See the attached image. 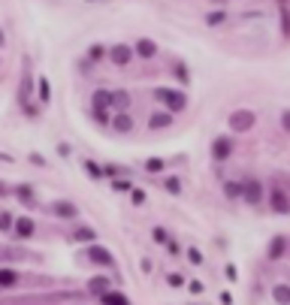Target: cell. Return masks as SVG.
I'll use <instances>...</instances> for the list:
<instances>
[{
    "instance_id": "ac0fdd59",
    "label": "cell",
    "mask_w": 290,
    "mask_h": 305,
    "mask_svg": "<svg viewBox=\"0 0 290 305\" xmlns=\"http://www.w3.org/2000/svg\"><path fill=\"white\" fill-rule=\"evenodd\" d=\"M109 287H112V281H109V278H103V275L88 281V290H91V293H100V296H103V293H109Z\"/></svg>"
},
{
    "instance_id": "bcb514c9",
    "label": "cell",
    "mask_w": 290,
    "mask_h": 305,
    "mask_svg": "<svg viewBox=\"0 0 290 305\" xmlns=\"http://www.w3.org/2000/svg\"><path fill=\"white\" fill-rule=\"evenodd\" d=\"M0 194H3V181H0Z\"/></svg>"
},
{
    "instance_id": "836d02e7",
    "label": "cell",
    "mask_w": 290,
    "mask_h": 305,
    "mask_svg": "<svg viewBox=\"0 0 290 305\" xmlns=\"http://www.w3.org/2000/svg\"><path fill=\"white\" fill-rule=\"evenodd\" d=\"M224 18H227L224 12H209V18H206V21H209L212 27H218V24H224Z\"/></svg>"
},
{
    "instance_id": "7c38bea8",
    "label": "cell",
    "mask_w": 290,
    "mask_h": 305,
    "mask_svg": "<svg viewBox=\"0 0 290 305\" xmlns=\"http://www.w3.org/2000/svg\"><path fill=\"white\" fill-rule=\"evenodd\" d=\"M172 124V115L169 112H154L151 118H148V127L151 130H163V127H169Z\"/></svg>"
},
{
    "instance_id": "e575fe53",
    "label": "cell",
    "mask_w": 290,
    "mask_h": 305,
    "mask_svg": "<svg viewBox=\"0 0 290 305\" xmlns=\"http://www.w3.org/2000/svg\"><path fill=\"white\" fill-rule=\"evenodd\" d=\"M130 200H133V206H142V203H145V191L133 188V191H130Z\"/></svg>"
},
{
    "instance_id": "1f68e13d",
    "label": "cell",
    "mask_w": 290,
    "mask_h": 305,
    "mask_svg": "<svg viewBox=\"0 0 290 305\" xmlns=\"http://www.w3.org/2000/svg\"><path fill=\"white\" fill-rule=\"evenodd\" d=\"M166 191H169V194H182V181H179L176 175H169V178H166Z\"/></svg>"
},
{
    "instance_id": "ee69618b",
    "label": "cell",
    "mask_w": 290,
    "mask_h": 305,
    "mask_svg": "<svg viewBox=\"0 0 290 305\" xmlns=\"http://www.w3.org/2000/svg\"><path fill=\"white\" fill-rule=\"evenodd\" d=\"M0 160H6V163H12V157H9V154H3V151H0Z\"/></svg>"
},
{
    "instance_id": "30bf717a",
    "label": "cell",
    "mask_w": 290,
    "mask_h": 305,
    "mask_svg": "<svg viewBox=\"0 0 290 305\" xmlns=\"http://www.w3.org/2000/svg\"><path fill=\"white\" fill-rule=\"evenodd\" d=\"M133 54H139V57H154V54H157V42L142 36V39L133 45Z\"/></svg>"
},
{
    "instance_id": "4dcf8cb0",
    "label": "cell",
    "mask_w": 290,
    "mask_h": 305,
    "mask_svg": "<svg viewBox=\"0 0 290 305\" xmlns=\"http://www.w3.org/2000/svg\"><path fill=\"white\" fill-rule=\"evenodd\" d=\"M121 172H127V169H124V166H115V163H106V166H103V175H112V178H115V175H121Z\"/></svg>"
},
{
    "instance_id": "d6a6232c",
    "label": "cell",
    "mask_w": 290,
    "mask_h": 305,
    "mask_svg": "<svg viewBox=\"0 0 290 305\" xmlns=\"http://www.w3.org/2000/svg\"><path fill=\"white\" fill-rule=\"evenodd\" d=\"M281 30H284V36H290V12H287V6H281Z\"/></svg>"
},
{
    "instance_id": "3957f363",
    "label": "cell",
    "mask_w": 290,
    "mask_h": 305,
    "mask_svg": "<svg viewBox=\"0 0 290 305\" xmlns=\"http://www.w3.org/2000/svg\"><path fill=\"white\" fill-rule=\"evenodd\" d=\"M48 212H51L54 218H61V221H73V218H79V206L70 203V200H54V203H48Z\"/></svg>"
},
{
    "instance_id": "44dd1931",
    "label": "cell",
    "mask_w": 290,
    "mask_h": 305,
    "mask_svg": "<svg viewBox=\"0 0 290 305\" xmlns=\"http://www.w3.org/2000/svg\"><path fill=\"white\" fill-rule=\"evenodd\" d=\"M272 299L278 305H290V287L287 284H275L272 287Z\"/></svg>"
},
{
    "instance_id": "d4e9b609",
    "label": "cell",
    "mask_w": 290,
    "mask_h": 305,
    "mask_svg": "<svg viewBox=\"0 0 290 305\" xmlns=\"http://www.w3.org/2000/svg\"><path fill=\"white\" fill-rule=\"evenodd\" d=\"M224 194H227L230 200H236V197H242V188H239V181H227V185H224Z\"/></svg>"
},
{
    "instance_id": "f1b7e54d",
    "label": "cell",
    "mask_w": 290,
    "mask_h": 305,
    "mask_svg": "<svg viewBox=\"0 0 290 305\" xmlns=\"http://www.w3.org/2000/svg\"><path fill=\"white\" fill-rule=\"evenodd\" d=\"M145 169H148V172H160V169H163V160H160V157H148V160H145Z\"/></svg>"
},
{
    "instance_id": "8d00e7d4",
    "label": "cell",
    "mask_w": 290,
    "mask_h": 305,
    "mask_svg": "<svg viewBox=\"0 0 290 305\" xmlns=\"http://www.w3.org/2000/svg\"><path fill=\"white\" fill-rule=\"evenodd\" d=\"M176 79L179 82H188V67L185 64H176Z\"/></svg>"
},
{
    "instance_id": "52a82bcc",
    "label": "cell",
    "mask_w": 290,
    "mask_h": 305,
    "mask_svg": "<svg viewBox=\"0 0 290 305\" xmlns=\"http://www.w3.org/2000/svg\"><path fill=\"white\" fill-rule=\"evenodd\" d=\"M233 154V139L230 136H218L215 142H212V157L215 160H227Z\"/></svg>"
},
{
    "instance_id": "5b68a950",
    "label": "cell",
    "mask_w": 290,
    "mask_h": 305,
    "mask_svg": "<svg viewBox=\"0 0 290 305\" xmlns=\"http://www.w3.org/2000/svg\"><path fill=\"white\" fill-rule=\"evenodd\" d=\"M88 257H91V260H94L97 266H106V269H112V266H115V257H112V254H109V251H106V248H103L100 242L88 245Z\"/></svg>"
},
{
    "instance_id": "7dc6e473",
    "label": "cell",
    "mask_w": 290,
    "mask_h": 305,
    "mask_svg": "<svg viewBox=\"0 0 290 305\" xmlns=\"http://www.w3.org/2000/svg\"><path fill=\"white\" fill-rule=\"evenodd\" d=\"M287 245H290V242H287Z\"/></svg>"
},
{
    "instance_id": "484cf974",
    "label": "cell",
    "mask_w": 290,
    "mask_h": 305,
    "mask_svg": "<svg viewBox=\"0 0 290 305\" xmlns=\"http://www.w3.org/2000/svg\"><path fill=\"white\" fill-rule=\"evenodd\" d=\"M151 239H154L157 245H169V236H166L163 227H154V230H151Z\"/></svg>"
},
{
    "instance_id": "9c48e42d",
    "label": "cell",
    "mask_w": 290,
    "mask_h": 305,
    "mask_svg": "<svg viewBox=\"0 0 290 305\" xmlns=\"http://www.w3.org/2000/svg\"><path fill=\"white\" fill-rule=\"evenodd\" d=\"M12 230H15V236L18 239H30L33 236V230H36V224H33V218H15V224H12Z\"/></svg>"
},
{
    "instance_id": "277c9868",
    "label": "cell",
    "mask_w": 290,
    "mask_h": 305,
    "mask_svg": "<svg viewBox=\"0 0 290 305\" xmlns=\"http://www.w3.org/2000/svg\"><path fill=\"white\" fill-rule=\"evenodd\" d=\"M239 188H242V197H245V203L257 206V203L263 200V185H260L257 178H245V181H239Z\"/></svg>"
},
{
    "instance_id": "f35d334b",
    "label": "cell",
    "mask_w": 290,
    "mask_h": 305,
    "mask_svg": "<svg viewBox=\"0 0 290 305\" xmlns=\"http://www.w3.org/2000/svg\"><path fill=\"white\" fill-rule=\"evenodd\" d=\"M21 106H24V112H27V115H30V118H36V115H39V109H36V106H33V103H21Z\"/></svg>"
},
{
    "instance_id": "9a60e30c",
    "label": "cell",
    "mask_w": 290,
    "mask_h": 305,
    "mask_svg": "<svg viewBox=\"0 0 290 305\" xmlns=\"http://www.w3.org/2000/svg\"><path fill=\"white\" fill-rule=\"evenodd\" d=\"M130 106V94L127 91H112V109L115 112H127Z\"/></svg>"
},
{
    "instance_id": "f546056e",
    "label": "cell",
    "mask_w": 290,
    "mask_h": 305,
    "mask_svg": "<svg viewBox=\"0 0 290 305\" xmlns=\"http://www.w3.org/2000/svg\"><path fill=\"white\" fill-rule=\"evenodd\" d=\"M112 188H115V191H121V194H130V191H133V185H130L127 178H115V181H112Z\"/></svg>"
},
{
    "instance_id": "60d3db41",
    "label": "cell",
    "mask_w": 290,
    "mask_h": 305,
    "mask_svg": "<svg viewBox=\"0 0 290 305\" xmlns=\"http://www.w3.org/2000/svg\"><path fill=\"white\" fill-rule=\"evenodd\" d=\"M57 154H61V157H70V145H67V142H61V145H57Z\"/></svg>"
},
{
    "instance_id": "8992f818",
    "label": "cell",
    "mask_w": 290,
    "mask_h": 305,
    "mask_svg": "<svg viewBox=\"0 0 290 305\" xmlns=\"http://www.w3.org/2000/svg\"><path fill=\"white\" fill-rule=\"evenodd\" d=\"M269 209H272L275 215H290V197L281 188H275V191L269 194Z\"/></svg>"
},
{
    "instance_id": "4316f807",
    "label": "cell",
    "mask_w": 290,
    "mask_h": 305,
    "mask_svg": "<svg viewBox=\"0 0 290 305\" xmlns=\"http://www.w3.org/2000/svg\"><path fill=\"white\" fill-rule=\"evenodd\" d=\"M12 224H15V218H12V212H0V233H6V230H12Z\"/></svg>"
},
{
    "instance_id": "2e32d148",
    "label": "cell",
    "mask_w": 290,
    "mask_h": 305,
    "mask_svg": "<svg viewBox=\"0 0 290 305\" xmlns=\"http://www.w3.org/2000/svg\"><path fill=\"white\" fill-rule=\"evenodd\" d=\"M109 106H112V91H106V88L94 91V109H109Z\"/></svg>"
},
{
    "instance_id": "4fadbf2b",
    "label": "cell",
    "mask_w": 290,
    "mask_h": 305,
    "mask_svg": "<svg viewBox=\"0 0 290 305\" xmlns=\"http://www.w3.org/2000/svg\"><path fill=\"white\" fill-rule=\"evenodd\" d=\"M15 284H18V272L0 266V290H9V287H15Z\"/></svg>"
},
{
    "instance_id": "f6af8a7d",
    "label": "cell",
    "mask_w": 290,
    "mask_h": 305,
    "mask_svg": "<svg viewBox=\"0 0 290 305\" xmlns=\"http://www.w3.org/2000/svg\"><path fill=\"white\" fill-rule=\"evenodd\" d=\"M0 45H3V30H0Z\"/></svg>"
},
{
    "instance_id": "d6986e66",
    "label": "cell",
    "mask_w": 290,
    "mask_h": 305,
    "mask_svg": "<svg viewBox=\"0 0 290 305\" xmlns=\"http://www.w3.org/2000/svg\"><path fill=\"white\" fill-rule=\"evenodd\" d=\"M73 242H97V233L91 230V227H79V230H73Z\"/></svg>"
},
{
    "instance_id": "6da1fadb",
    "label": "cell",
    "mask_w": 290,
    "mask_h": 305,
    "mask_svg": "<svg viewBox=\"0 0 290 305\" xmlns=\"http://www.w3.org/2000/svg\"><path fill=\"white\" fill-rule=\"evenodd\" d=\"M154 97L166 106L169 115H176V112H182V109L188 106V94H185V91H176V88H157Z\"/></svg>"
},
{
    "instance_id": "603a6c76",
    "label": "cell",
    "mask_w": 290,
    "mask_h": 305,
    "mask_svg": "<svg viewBox=\"0 0 290 305\" xmlns=\"http://www.w3.org/2000/svg\"><path fill=\"white\" fill-rule=\"evenodd\" d=\"M82 169H85L88 178H103V166L94 163V160H82Z\"/></svg>"
},
{
    "instance_id": "5bb4252c",
    "label": "cell",
    "mask_w": 290,
    "mask_h": 305,
    "mask_svg": "<svg viewBox=\"0 0 290 305\" xmlns=\"http://www.w3.org/2000/svg\"><path fill=\"white\" fill-rule=\"evenodd\" d=\"M36 100H39V103H48V100H51V85H48L45 76L36 79Z\"/></svg>"
},
{
    "instance_id": "ab89813d",
    "label": "cell",
    "mask_w": 290,
    "mask_h": 305,
    "mask_svg": "<svg viewBox=\"0 0 290 305\" xmlns=\"http://www.w3.org/2000/svg\"><path fill=\"white\" fill-rule=\"evenodd\" d=\"M188 290H191L194 296H200V293H203V284H200V281H191V284H188Z\"/></svg>"
},
{
    "instance_id": "b9f144b4",
    "label": "cell",
    "mask_w": 290,
    "mask_h": 305,
    "mask_svg": "<svg viewBox=\"0 0 290 305\" xmlns=\"http://www.w3.org/2000/svg\"><path fill=\"white\" fill-rule=\"evenodd\" d=\"M281 124H284V130H290V109L281 112Z\"/></svg>"
},
{
    "instance_id": "74e56055",
    "label": "cell",
    "mask_w": 290,
    "mask_h": 305,
    "mask_svg": "<svg viewBox=\"0 0 290 305\" xmlns=\"http://www.w3.org/2000/svg\"><path fill=\"white\" fill-rule=\"evenodd\" d=\"M166 281H169L172 287H182V284H185V278H182V275H176V272H172V275H166Z\"/></svg>"
},
{
    "instance_id": "ffe728a7",
    "label": "cell",
    "mask_w": 290,
    "mask_h": 305,
    "mask_svg": "<svg viewBox=\"0 0 290 305\" xmlns=\"http://www.w3.org/2000/svg\"><path fill=\"white\" fill-rule=\"evenodd\" d=\"M100 302H103V305H130V302H127V296H124V293H118V290L103 293V296H100Z\"/></svg>"
},
{
    "instance_id": "7a4b0ae2",
    "label": "cell",
    "mask_w": 290,
    "mask_h": 305,
    "mask_svg": "<svg viewBox=\"0 0 290 305\" xmlns=\"http://www.w3.org/2000/svg\"><path fill=\"white\" fill-rule=\"evenodd\" d=\"M254 121H257V115H254L251 109H236V112L230 115V130L245 133V130H251V127H254Z\"/></svg>"
},
{
    "instance_id": "d590c367",
    "label": "cell",
    "mask_w": 290,
    "mask_h": 305,
    "mask_svg": "<svg viewBox=\"0 0 290 305\" xmlns=\"http://www.w3.org/2000/svg\"><path fill=\"white\" fill-rule=\"evenodd\" d=\"M188 260H191L194 266H200V263H203V254H200L197 248H188Z\"/></svg>"
},
{
    "instance_id": "e0dca14e",
    "label": "cell",
    "mask_w": 290,
    "mask_h": 305,
    "mask_svg": "<svg viewBox=\"0 0 290 305\" xmlns=\"http://www.w3.org/2000/svg\"><path fill=\"white\" fill-rule=\"evenodd\" d=\"M284 248H287V239H284V236H275L272 245H269V254H266V257H269V260H278V257L284 254Z\"/></svg>"
},
{
    "instance_id": "7bdbcfd3",
    "label": "cell",
    "mask_w": 290,
    "mask_h": 305,
    "mask_svg": "<svg viewBox=\"0 0 290 305\" xmlns=\"http://www.w3.org/2000/svg\"><path fill=\"white\" fill-rule=\"evenodd\" d=\"M30 163H36V166H45V160H42L39 154H30Z\"/></svg>"
},
{
    "instance_id": "7402d4cb",
    "label": "cell",
    "mask_w": 290,
    "mask_h": 305,
    "mask_svg": "<svg viewBox=\"0 0 290 305\" xmlns=\"http://www.w3.org/2000/svg\"><path fill=\"white\" fill-rule=\"evenodd\" d=\"M15 197H18V203L33 206V188H30V185H18V188H15Z\"/></svg>"
},
{
    "instance_id": "cb8c5ba5",
    "label": "cell",
    "mask_w": 290,
    "mask_h": 305,
    "mask_svg": "<svg viewBox=\"0 0 290 305\" xmlns=\"http://www.w3.org/2000/svg\"><path fill=\"white\" fill-rule=\"evenodd\" d=\"M106 54H109V48H106V45H100V42L88 48V57H91V60H103Z\"/></svg>"
},
{
    "instance_id": "83f0119b",
    "label": "cell",
    "mask_w": 290,
    "mask_h": 305,
    "mask_svg": "<svg viewBox=\"0 0 290 305\" xmlns=\"http://www.w3.org/2000/svg\"><path fill=\"white\" fill-rule=\"evenodd\" d=\"M94 121H97L100 127H106V124H109V109H94Z\"/></svg>"
},
{
    "instance_id": "ba28073f",
    "label": "cell",
    "mask_w": 290,
    "mask_h": 305,
    "mask_svg": "<svg viewBox=\"0 0 290 305\" xmlns=\"http://www.w3.org/2000/svg\"><path fill=\"white\" fill-rule=\"evenodd\" d=\"M109 57H112L118 67H127V64L133 60V48L124 45V42H121V45H112V48H109Z\"/></svg>"
},
{
    "instance_id": "8fae6325",
    "label": "cell",
    "mask_w": 290,
    "mask_h": 305,
    "mask_svg": "<svg viewBox=\"0 0 290 305\" xmlns=\"http://www.w3.org/2000/svg\"><path fill=\"white\" fill-rule=\"evenodd\" d=\"M109 124H112L118 133H130V130H133V118H130L127 112H115V118H112Z\"/></svg>"
}]
</instances>
